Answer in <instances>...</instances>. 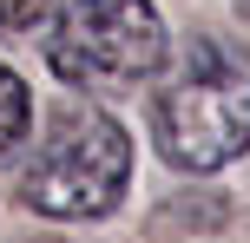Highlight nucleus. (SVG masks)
Returning a JSON list of instances; mask_svg holds the SVG:
<instances>
[{"label":"nucleus","mask_w":250,"mask_h":243,"mask_svg":"<svg viewBox=\"0 0 250 243\" xmlns=\"http://www.w3.org/2000/svg\"><path fill=\"white\" fill-rule=\"evenodd\" d=\"M151 145L185 178H211L250 151V53L237 39H185L151 92Z\"/></svg>","instance_id":"f257e3e1"},{"label":"nucleus","mask_w":250,"mask_h":243,"mask_svg":"<svg viewBox=\"0 0 250 243\" xmlns=\"http://www.w3.org/2000/svg\"><path fill=\"white\" fill-rule=\"evenodd\" d=\"M132 184V138L99 105H60L20 171V204L53 224L112 217Z\"/></svg>","instance_id":"f03ea898"},{"label":"nucleus","mask_w":250,"mask_h":243,"mask_svg":"<svg viewBox=\"0 0 250 243\" xmlns=\"http://www.w3.org/2000/svg\"><path fill=\"white\" fill-rule=\"evenodd\" d=\"M171 39L151 0H60L46 66L73 92H132L165 73Z\"/></svg>","instance_id":"7ed1b4c3"},{"label":"nucleus","mask_w":250,"mask_h":243,"mask_svg":"<svg viewBox=\"0 0 250 243\" xmlns=\"http://www.w3.org/2000/svg\"><path fill=\"white\" fill-rule=\"evenodd\" d=\"M26 125H33V99H26L20 73L0 66V151H13V145L26 138Z\"/></svg>","instance_id":"20e7f679"},{"label":"nucleus","mask_w":250,"mask_h":243,"mask_svg":"<svg viewBox=\"0 0 250 243\" xmlns=\"http://www.w3.org/2000/svg\"><path fill=\"white\" fill-rule=\"evenodd\" d=\"M53 0H0V33H33V26L53 20Z\"/></svg>","instance_id":"39448f33"},{"label":"nucleus","mask_w":250,"mask_h":243,"mask_svg":"<svg viewBox=\"0 0 250 243\" xmlns=\"http://www.w3.org/2000/svg\"><path fill=\"white\" fill-rule=\"evenodd\" d=\"M237 7H244V13H250V0H237Z\"/></svg>","instance_id":"423d86ee"}]
</instances>
